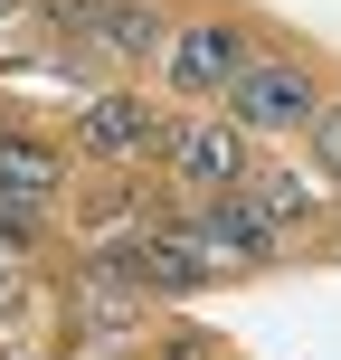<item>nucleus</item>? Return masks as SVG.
<instances>
[{
    "instance_id": "1",
    "label": "nucleus",
    "mask_w": 341,
    "mask_h": 360,
    "mask_svg": "<svg viewBox=\"0 0 341 360\" xmlns=\"http://www.w3.org/2000/svg\"><path fill=\"white\" fill-rule=\"evenodd\" d=\"M218 105H228L237 133H304L313 114H323V76H313L304 57H285V48H256Z\"/></svg>"
},
{
    "instance_id": "2",
    "label": "nucleus",
    "mask_w": 341,
    "mask_h": 360,
    "mask_svg": "<svg viewBox=\"0 0 341 360\" xmlns=\"http://www.w3.org/2000/svg\"><path fill=\"white\" fill-rule=\"evenodd\" d=\"M247 57H256V29H247V19H228V10L180 19L171 48H162V86L180 95V105H218V95L237 86V67H247Z\"/></svg>"
},
{
    "instance_id": "3",
    "label": "nucleus",
    "mask_w": 341,
    "mask_h": 360,
    "mask_svg": "<svg viewBox=\"0 0 341 360\" xmlns=\"http://www.w3.org/2000/svg\"><path fill=\"white\" fill-rule=\"evenodd\" d=\"M162 162H171V180H190L199 199H218V190H247V171H256V133H237L228 114H190V124L162 133Z\"/></svg>"
},
{
    "instance_id": "4",
    "label": "nucleus",
    "mask_w": 341,
    "mask_h": 360,
    "mask_svg": "<svg viewBox=\"0 0 341 360\" xmlns=\"http://www.w3.org/2000/svg\"><path fill=\"white\" fill-rule=\"evenodd\" d=\"M190 237H199V256L228 275V266H266L285 228H275V218L256 209L247 190H218V199H199V209H190Z\"/></svg>"
},
{
    "instance_id": "5",
    "label": "nucleus",
    "mask_w": 341,
    "mask_h": 360,
    "mask_svg": "<svg viewBox=\"0 0 341 360\" xmlns=\"http://www.w3.org/2000/svg\"><path fill=\"white\" fill-rule=\"evenodd\" d=\"M162 133H171V114H162V105H143L133 86H105V95H86V105H76V143L105 152V162L162 152Z\"/></svg>"
},
{
    "instance_id": "6",
    "label": "nucleus",
    "mask_w": 341,
    "mask_h": 360,
    "mask_svg": "<svg viewBox=\"0 0 341 360\" xmlns=\"http://www.w3.org/2000/svg\"><path fill=\"white\" fill-rule=\"evenodd\" d=\"M95 57H114V67H162V48H171V19H162V0H114L105 19H95V38H86Z\"/></svg>"
},
{
    "instance_id": "7",
    "label": "nucleus",
    "mask_w": 341,
    "mask_h": 360,
    "mask_svg": "<svg viewBox=\"0 0 341 360\" xmlns=\"http://www.w3.org/2000/svg\"><path fill=\"white\" fill-rule=\"evenodd\" d=\"M48 199H57V152L0 143V218H38Z\"/></svg>"
},
{
    "instance_id": "8",
    "label": "nucleus",
    "mask_w": 341,
    "mask_h": 360,
    "mask_svg": "<svg viewBox=\"0 0 341 360\" xmlns=\"http://www.w3.org/2000/svg\"><path fill=\"white\" fill-rule=\"evenodd\" d=\"M247 199L275 218V228H304V218L323 209V180L313 171H247Z\"/></svg>"
},
{
    "instance_id": "9",
    "label": "nucleus",
    "mask_w": 341,
    "mask_h": 360,
    "mask_svg": "<svg viewBox=\"0 0 341 360\" xmlns=\"http://www.w3.org/2000/svg\"><path fill=\"white\" fill-rule=\"evenodd\" d=\"M304 143H313V180L341 190V95H323V114L304 124Z\"/></svg>"
},
{
    "instance_id": "10",
    "label": "nucleus",
    "mask_w": 341,
    "mask_h": 360,
    "mask_svg": "<svg viewBox=\"0 0 341 360\" xmlns=\"http://www.w3.org/2000/svg\"><path fill=\"white\" fill-rule=\"evenodd\" d=\"M19 10H29V0H0V29H10V19H19Z\"/></svg>"
}]
</instances>
